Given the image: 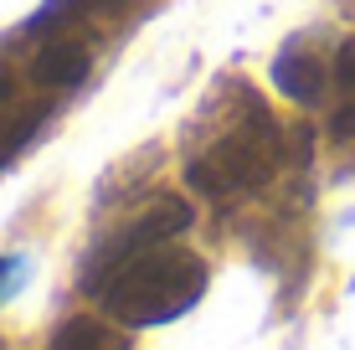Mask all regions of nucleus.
I'll list each match as a JSON object with an SVG mask.
<instances>
[{
    "mask_svg": "<svg viewBox=\"0 0 355 350\" xmlns=\"http://www.w3.org/2000/svg\"><path fill=\"white\" fill-rule=\"evenodd\" d=\"M222 93L227 114L186 155V186L211 201H237L278 175V165L288 160V139L263 93H252L248 82H227Z\"/></svg>",
    "mask_w": 355,
    "mask_h": 350,
    "instance_id": "f257e3e1",
    "label": "nucleus"
},
{
    "mask_svg": "<svg viewBox=\"0 0 355 350\" xmlns=\"http://www.w3.org/2000/svg\"><path fill=\"white\" fill-rule=\"evenodd\" d=\"M206 283H211V268L191 247L155 243V247L129 252L124 263H114L88 294L124 330H160V324L180 320L186 309L201 304Z\"/></svg>",
    "mask_w": 355,
    "mask_h": 350,
    "instance_id": "f03ea898",
    "label": "nucleus"
},
{
    "mask_svg": "<svg viewBox=\"0 0 355 350\" xmlns=\"http://www.w3.org/2000/svg\"><path fill=\"white\" fill-rule=\"evenodd\" d=\"M186 227H191V201H180V196H155L150 207H144V211L124 227V232H114L103 247H98V263L88 268V283H83V288H93L108 268H114V263H124L129 252L155 247V243H170V237H180Z\"/></svg>",
    "mask_w": 355,
    "mask_h": 350,
    "instance_id": "7ed1b4c3",
    "label": "nucleus"
},
{
    "mask_svg": "<svg viewBox=\"0 0 355 350\" xmlns=\"http://www.w3.org/2000/svg\"><path fill=\"white\" fill-rule=\"evenodd\" d=\"M329 82H335V67H324L304 42H293V46L278 52V62H273V88L284 93V98L304 103V108H309V103H324Z\"/></svg>",
    "mask_w": 355,
    "mask_h": 350,
    "instance_id": "20e7f679",
    "label": "nucleus"
},
{
    "mask_svg": "<svg viewBox=\"0 0 355 350\" xmlns=\"http://www.w3.org/2000/svg\"><path fill=\"white\" fill-rule=\"evenodd\" d=\"M134 6V0H52L42 16L31 21V36L36 31H98V26H114L119 16Z\"/></svg>",
    "mask_w": 355,
    "mask_h": 350,
    "instance_id": "39448f33",
    "label": "nucleus"
},
{
    "mask_svg": "<svg viewBox=\"0 0 355 350\" xmlns=\"http://www.w3.org/2000/svg\"><path fill=\"white\" fill-rule=\"evenodd\" d=\"M52 345H83V350H98V345H119V335L103 330V320H67L62 330L52 335Z\"/></svg>",
    "mask_w": 355,
    "mask_h": 350,
    "instance_id": "423d86ee",
    "label": "nucleus"
},
{
    "mask_svg": "<svg viewBox=\"0 0 355 350\" xmlns=\"http://www.w3.org/2000/svg\"><path fill=\"white\" fill-rule=\"evenodd\" d=\"M335 88L340 93H355V36L335 52Z\"/></svg>",
    "mask_w": 355,
    "mask_h": 350,
    "instance_id": "0eeeda50",
    "label": "nucleus"
},
{
    "mask_svg": "<svg viewBox=\"0 0 355 350\" xmlns=\"http://www.w3.org/2000/svg\"><path fill=\"white\" fill-rule=\"evenodd\" d=\"M10 273H16V263H6V258H0V279H10Z\"/></svg>",
    "mask_w": 355,
    "mask_h": 350,
    "instance_id": "6e6552de",
    "label": "nucleus"
}]
</instances>
